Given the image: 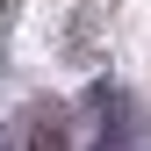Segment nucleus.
<instances>
[{
    "mask_svg": "<svg viewBox=\"0 0 151 151\" xmlns=\"http://www.w3.org/2000/svg\"><path fill=\"white\" fill-rule=\"evenodd\" d=\"M0 151H7V129H0Z\"/></svg>",
    "mask_w": 151,
    "mask_h": 151,
    "instance_id": "3",
    "label": "nucleus"
},
{
    "mask_svg": "<svg viewBox=\"0 0 151 151\" xmlns=\"http://www.w3.org/2000/svg\"><path fill=\"white\" fill-rule=\"evenodd\" d=\"M7 14H14V0H0V22H7Z\"/></svg>",
    "mask_w": 151,
    "mask_h": 151,
    "instance_id": "2",
    "label": "nucleus"
},
{
    "mask_svg": "<svg viewBox=\"0 0 151 151\" xmlns=\"http://www.w3.org/2000/svg\"><path fill=\"white\" fill-rule=\"evenodd\" d=\"M22 122H29V129H22V144H29V151H65V144H72V115H65L58 101H36Z\"/></svg>",
    "mask_w": 151,
    "mask_h": 151,
    "instance_id": "1",
    "label": "nucleus"
}]
</instances>
